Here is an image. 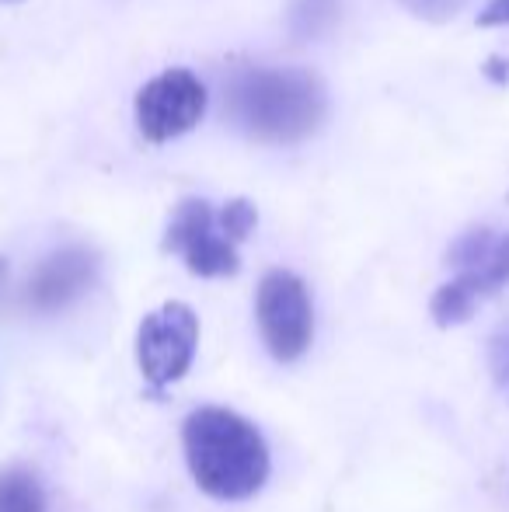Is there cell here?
Here are the masks:
<instances>
[{
  "instance_id": "obj_1",
  "label": "cell",
  "mask_w": 509,
  "mask_h": 512,
  "mask_svg": "<svg viewBox=\"0 0 509 512\" xmlns=\"http://www.w3.org/2000/svg\"><path fill=\"white\" fill-rule=\"evenodd\" d=\"M328 115L325 84L311 70L255 67L224 84V119L262 143H297Z\"/></svg>"
},
{
  "instance_id": "obj_2",
  "label": "cell",
  "mask_w": 509,
  "mask_h": 512,
  "mask_svg": "<svg viewBox=\"0 0 509 512\" xmlns=\"http://www.w3.org/2000/svg\"><path fill=\"white\" fill-rule=\"evenodd\" d=\"M182 446L192 478L210 499L245 502L269 478V446L238 411L196 408L182 425Z\"/></svg>"
},
{
  "instance_id": "obj_3",
  "label": "cell",
  "mask_w": 509,
  "mask_h": 512,
  "mask_svg": "<svg viewBox=\"0 0 509 512\" xmlns=\"http://www.w3.org/2000/svg\"><path fill=\"white\" fill-rule=\"evenodd\" d=\"M199 345V317L189 304H171L150 310L136 328V363L150 391H164L189 373Z\"/></svg>"
},
{
  "instance_id": "obj_4",
  "label": "cell",
  "mask_w": 509,
  "mask_h": 512,
  "mask_svg": "<svg viewBox=\"0 0 509 512\" xmlns=\"http://www.w3.org/2000/svg\"><path fill=\"white\" fill-rule=\"evenodd\" d=\"M255 317L262 342L279 363H297L314 338V310L307 286L286 269H272L258 283Z\"/></svg>"
},
{
  "instance_id": "obj_5",
  "label": "cell",
  "mask_w": 509,
  "mask_h": 512,
  "mask_svg": "<svg viewBox=\"0 0 509 512\" xmlns=\"http://www.w3.org/2000/svg\"><path fill=\"white\" fill-rule=\"evenodd\" d=\"M164 251H175L185 258L192 276L217 279L234 276L241 269L238 244L224 234L220 216L206 199H185L171 213L168 234H164Z\"/></svg>"
},
{
  "instance_id": "obj_6",
  "label": "cell",
  "mask_w": 509,
  "mask_h": 512,
  "mask_svg": "<svg viewBox=\"0 0 509 512\" xmlns=\"http://www.w3.org/2000/svg\"><path fill=\"white\" fill-rule=\"evenodd\" d=\"M206 112V88L192 70L171 67L136 95V126L147 140L164 143L189 133Z\"/></svg>"
},
{
  "instance_id": "obj_7",
  "label": "cell",
  "mask_w": 509,
  "mask_h": 512,
  "mask_svg": "<svg viewBox=\"0 0 509 512\" xmlns=\"http://www.w3.org/2000/svg\"><path fill=\"white\" fill-rule=\"evenodd\" d=\"M95 272H98L95 251L81 248V244H70V248L53 251V255L32 272L25 300L35 310H60L67 304H74V300L95 283Z\"/></svg>"
},
{
  "instance_id": "obj_8",
  "label": "cell",
  "mask_w": 509,
  "mask_h": 512,
  "mask_svg": "<svg viewBox=\"0 0 509 512\" xmlns=\"http://www.w3.org/2000/svg\"><path fill=\"white\" fill-rule=\"evenodd\" d=\"M339 21V0H290L286 4V28L293 42H314L328 35Z\"/></svg>"
},
{
  "instance_id": "obj_9",
  "label": "cell",
  "mask_w": 509,
  "mask_h": 512,
  "mask_svg": "<svg viewBox=\"0 0 509 512\" xmlns=\"http://www.w3.org/2000/svg\"><path fill=\"white\" fill-rule=\"evenodd\" d=\"M454 279H461V283L468 286L478 300H485V297H492L496 290H503V286L509 283V234L506 237L496 234L489 255H485L475 269L457 272Z\"/></svg>"
},
{
  "instance_id": "obj_10",
  "label": "cell",
  "mask_w": 509,
  "mask_h": 512,
  "mask_svg": "<svg viewBox=\"0 0 509 512\" xmlns=\"http://www.w3.org/2000/svg\"><path fill=\"white\" fill-rule=\"evenodd\" d=\"M0 512H46V492L28 467L0 471Z\"/></svg>"
},
{
  "instance_id": "obj_11",
  "label": "cell",
  "mask_w": 509,
  "mask_h": 512,
  "mask_svg": "<svg viewBox=\"0 0 509 512\" xmlns=\"http://www.w3.org/2000/svg\"><path fill=\"white\" fill-rule=\"evenodd\" d=\"M217 216H220V227H224V234L231 237L234 244L245 241V237L255 230V220H258L255 206L248 203V199H234V203H227Z\"/></svg>"
},
{
  "instance_id": "obj_12",
  "label": "cell",
  "mask_w": 509,
  "mask_h": 512,
  "mask_svg": "<svg viewBox=\"0 0 509 512\" xmlns=\"http://www.w3.org/2000/svg\"><path fill=\"white\" fill-rule=\"evenodd\" d=\"M398 4L405 7L408 14H415V18L440 25V21H450L454 14H461L464 7H468V0H398Z\"/></svg>"
},
{
  "instance_id": "obj_13",
  "label": "cell",
  "mask_w": 509,
  "mask_h": 512,
  "mask_svg": "<svg viewBox=\"0 0 509 512\" xmlns=\"http://www.w3.org/2000/svg\"><path fill=\"white\" fill-rule=\"evenodd\" d=\"M489 370L496 377V384L509 394V321L499 324L489 342Z\"/></svg>"
},
{
  "instance_id": "obj_14",
  "label": "cell",
  "mask_w": 509,
  "mask_h": 512,
  "mask_svg": "<svg viewBox=\"0 0 509 512\" xmlns=\"http://www.w3.org/2000/svg\"><path fill=\"white\" fill-rule=\"evenodd\" d=\"M478 25L482 28H499V25H509V0H489L478 14Z\"/></svg>"
},
{
  "instance_id": "obj_15",
  "label": "cell",
  "mask_w": 509,
  "mask_h": 512,
  "mask_svg": "<svg viewBox=\"0 0 509 512\" xmlns=\"http://www.w3.org/2000/svg\"><path fill=\"white\" fill-rule=\"evenodd\" d=\"M0 4H21V0H0Z\"/></svg>"
},
{
  "instance_id": "obj_16",
  "label": "cell",
  "mask_w": 509,
  "mask_h": 512,
  "mask_svg": "<svg viewBox=\"0 0 509 512\" xmlns=\"http://www.w3.org/2000/svg\"><path fill=\"white\" fill-rule=\"evenodd\" d=\"M0 272H4V258H0Z\"/></svg>"
}]
</instances>
